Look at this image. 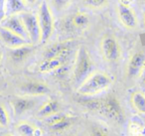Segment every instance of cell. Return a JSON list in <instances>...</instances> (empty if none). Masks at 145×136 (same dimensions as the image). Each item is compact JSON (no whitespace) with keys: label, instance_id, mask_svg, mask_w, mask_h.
Segmentation results:
<instances>
[{"label":"cell","instance_id":"obj_25","mask_svg":"<svg viewBox=\"0 0 145 136\" xmlns=\"http://www.w3.org/2000/svg\"><path fill=\"white\" fill-rule=\"evenodd\" d=\"M51 2L55 9H57L58 11H62L70 5L71 0H51Z\"/></svg>","mask_w":145,"mask_h":136},{"label":"cell","instance_id":"obj_32","mask_svg":"<svg viewBox=\"0 0 145 136\" xmlns=\"http://www.w3.org/2000/svg\"><path fill=\"white\" fill-rule=\"evenodd\" d=\"M0 62H1V54H0Z\"/></svg>","mask_w":145,"mask_h":136},{"label":"cell","instance_id":"obj_9","mask_svg":"<svg viewBox=\"0 0 145 136\" xmlns=\"http://www.w3.org/2000/svg\"><path fill=\"white\" fill-rule=\"evenodd\" d=\"M10 104L15 115L19 116L33 109L37 104V99L36 96H18V97L12 98Z\"/></svg>","mask_w":145,"mask_h":136},{"label":"cell","instance_id":"obj_10","mask_svg":"<svg viewBox=\"0 0 145 136\" xmlns=\"http://www.w3.org/2000/svg\"><path fill=\"white\" fill-rule=\"evenodd\" d=\"M0 25H2L5 28L11 30L12 32L19 35V36L22 37V38L30 41L29 40L28 34H27V32H26V29H25V26H24V24H23V21L19 14L7 15V16H5V18L0 22ZM31 44H32V43H31Z\"/></svg>","mask_w":145,"mask_h":136},{"label":"cell","instance_id":"obj_31","mask_svg":"<svg viewBox=\"0 0 145 136\" xmlns=\"http://www.w3.org/2000/svg\"><path fill=\"white\" fill-rule=\"evenodd\" d=\"M139 1H141V2H145V0H139Z\"/></svg>","mask_w":145,"mask_h":136},{"label":"cell","instance_id":"obj_27","mask_svg":"<svg viewBox=\"0 0 145 136\" xmlns=\"http://www.w3.org/2000/svg\"><path fill=\"white\" fill-rule=\"evenodd\" d=\"M93 135H107V132L105 131L103 128H101V127H97V128H95L93 129Z\"/></svg>","mask_w":145,"mask_h":136},{"label":"cell","instance_id":"obj_23","mask_svg":"<svg viewBox=\"0 0 145 136\" xmlns=\"http://www.w3.org/2000/svg\"><path fill=\"white\" fill-rule=\"evenodd\" d=\"M72 118L71 117H68L66 119H63L61 121L57 122L56 124L54 125L50 126L52 128L53 131H56V132H62V131H65V130H68L69 128L72 126Z\"/></svg>","mask_w":145,"mask_h":136},{"label":"cell","instance_id":"obj_18","mask_svg":"<svg viewBox=\"0 0 145 136\" xmlns=\"http://www.w3.org/2000/svg\"><path fill=\"white\" fill-rule=\"evenodd\" d=\"M16 133L22 136H33L41 134L38 132L39 128H37L33 123H30L28 121H20L15 126Z\"/></svg>","mask_w":145,"mask_h":136},{"label":"cell","instance_id":"obj_14","mask_svg":"<svg viewBox=\"0 0 145 136\" xmlns=\"http://www.w3.org/2000/svg\"><path fill=\"white\" fill-rule=\"evenodd\" d=\"M33 51H34L33 44L23 45V46L11 49L10 59L14 64H20L29 58V56L32 54Z\"/></svg>","mask_w":145,"mask_h":136},{"label":"cell","instance_id":"obj_16","mask_svg":"<svg viewBox=\"0 0 145 136\" xmlns=\"http://www.w3.org/2000/svg\"><path fill=\"white\" fill-rule=\"evenodd\" d=\"M60 111V104L57 100L54 99H49L45 101L42 105L40 106L38 112H37V116L39 118H46L48 116L55 114L57 112Z\"/></svg>","mask_w":145,"mask_h":136},{"label":"cell","instance_id":"obj_1","mask_svg":"<svg viewBox=\"0 0 145 136\" xmlns=\"http://www.w3.org/2000/svg\"><path fill=\"white\" fill-rule=\"evenodd\" d=\"M113 82V78L103 71L91 72L78 88L77 92L83 96H95L107 90Z\"/></svg>","mask_w":145,"mask_h":136},{"label":"cell","instance_id":"obj_7","mask_svg":"<svg viewBox=\"0 0 145 136\" xmlns=\"http://www.w3.org/2000/svg\"><path fill=\"white\" fill-rule=\"evenodd\" d=\"M116 13L118 20L120 23L127 29H135L138 25V20H137V16L135 14L134 10L131 8L129 3L123 2V1H119L116 7Z\"/></svg>","mask_w":145,"mask_h":136},{"label":"cell","instance_id":"obj_8","mask_svg":"<svg viewBox=\"0 0 145 136\" xmlns=\"http://www.w3.org/2000/svg\"><path fill=\"white\" fill-rule=\"evenodd\" d=\"M145 68V53L137 52L134 53L129 58L126 66V75L128 78H134L141 76Z\"/></svg>","mask_w":145,"mask_h":136},{"label":"cell","instance_id":"obj_13","mask_svg":"<svg viewBox=\"0 0 145 136\" xmlns=\"http://www.w3.org/2000/svg\"><path fill=\"white\" fill-rule=\"evenodd\" d=\"M20 92L25 95L29 96H44L50 94V88L46 84L38 80H30L20 86Z\"/></svg>","mask_w":145,"mask_h":136},{"label":"cell","instance_id":"obj_28","mask_svg":"<svg viewBox=\"0 0 145 136\" xmlns=\"http://www.w3.org/2000/svg\"><path fill=\"white\" fill-rule=\"evenodd\" d=\"M26 3H29V4H35L39 1V0H25Z\"/></svg>","mask_w":145,"mask_h":136},{"label":"cell","instance_id":"obj_20","mask_svg":"<svg viewBox=\"0 0 145 136\" xmlns=\"http://www.w3.org/2000/svg\"><path fill=\"white\" fill-rule=\"evenodd\" d=\"M89 22V17L84 12H77L71 18V24L74 28L83 29L87 27Z\"/></svg>","mask_w":145,"mask_h":136},{"label":"cell","instance_id":"obj_5","mask_svg":"<svg viewBox=\"0 0 145 136\" xmlns=\"http://www.w3.org/2000/svg\"><path fill=\"white\" fill-rule=\"evenodd\" d=\"M20 17L23 21V24L26 29V32L28 34L29 40L32 44H37L41 41V29L39 24L38 15L33 12H24L20 13Z\"/></svg>","mask_w":145,"mask_h":136},{"label":"cell","instance_id":"obj_26","mask_svg":"<svg viewBox=\"0 0 145 136\" xmlns=\"http://www.w3.org/2000/svg\"><path fill=\"white\" fill-rule=\"evenodd\" d=\"M5 2L6 0H0V22L5 18L6 12H5Z\"/></svg>","mask_w":145,"mask_h":136},{"label":"cell","instance_id":"obj_19","mask_svg":"<svg viewBox=\"0 0 145 136\" xmlns=\"http://www.w3.org/2000/svg\"><path fill=\"white\" fill-rule=\"evenodd\" d=\"M131 105L140 114H145V94L142 92H134L130 96Z\"/></svg>","mask_w":145,"mask_h":136},{"label":"cell","instance_id":"obj_6","mask_svg":"<svg viewBox=\"0 0 145 136\" xmlns=\"http://www.w3.org/2000/svg\"><path fill=\"white\" fill-rule=\"evenodd\" d=\"M99 111L117 122H121L124 119V113L120 102L113 95H107L106 97L101 99Z\"/></svg>","mask_w":145,"mask_h":136},{"label":"cell","instance_id":"obj_21","mask_svg":"<svg viewBox=\"0 0 145 136\" xmlns=\"http://www.w3.org/2000/svg\"><path fill=\"white\" fill-rule=\"evenodd\" d=\"M10 124V115L4 103L0 102V127L7 128Z\"/></svg>","mask_w":145,"mask_h":136},{"label":"cell","instance_id":"obj_3","mask_svg":"<svg viewBox=\"0 0 145 136\" xmlns=\"http://www.w3.org/2000/svg\"><path fill=\"white\" fill-rule=\"evenodd\" d=\"M38 19L41 29V44H46L54 33V17L48 3L43 1L39 6Z\"/></svg>","mask_w":145,"mask_h":136},{"label":"cell","instance_id":"obj_22","mask_svg":"<svg viewBox=\"0 0 145 136\" xmlns=\"http://www.w3.org/2000/svg\"><path fill=\"white\" fill-rule=\"evenodd\" d=\"M82 1L87 8L93 9V10L103 8L109 2V0H82Z\"/></svg>","mask_w":145,"mask_h":136},{"label":"cell","instance_id":"obj_30","mask_svg":"<svg viewBox=\"0 0 145 136\" xmlns=\"http://www.w3.org/2000/svg\"><path fill=\"white\" fill-rule=\"evenodd\" d=\"M143 23H144V26H145V13H144V16H143Z\"/></svg>","mask_w":145,"mask_h":136},{"label":"cell","instance_id":"obj_17","mask_svg":"<svg viewBox=\"0 0 145 136\" xmlns=\"http://www.w3.org/2000/svg\"><path fill=\"white\" fill-rule=\"evenodd\" d=\"M26 11V1L25 0H6L5 2V12L7 15H15Z\"/></svg>","mask_w":145,"mask_h":136},{"label":"cell","instance_id":"obj_24","mask_svg":"<svg viewBox=\"0 0 145 136\" xmlns=\"http://www.w3.org/2000/svg\"><path fill=\"white\" fill-rule=\"evenodd\" d=\"M143 130H144L143 126L137 121H131L128 124V131L129 134H131V135H140V134H143L144 133Z\"/></svg>","mask_w":145,"mask_h":136},{"label":"cell","instance_id":"obj_2","mask_svg":"<svg viewBox=\"0 0 145 136\" xmlns=\"http://www.w3.org/2000/svg\"><path fill=\"white\" fill-rule=\"evenodd\" d=\"M93 63L91 55L85 47H80L76 55L75 64L72 68V78L76 82H81L91 73Z\"/></svg>","mask_w":145,"mask_h":136},{"label":"cell","instance_id":"obj_15","mask_svg":"<svg viewBox=\"0 0 145 136\" xmlns=\"http://www.w3.org/2000/svg\"><path fill=\"white\" fill-rule=\"evenodd\" d=\"M71 53V44L69 42L63 43H56L53 44L45 51L44 58H52L57 56H65V55H70Z\"/></svg>","mask_w":145,"mask_h":136},{"label":"cell","instance_id":"obj_12","mask_svg":"<svg viewBox=\"0 0 145 136\" xmlns=\"http://www.w3.org/2000/svg\"><path fill=\"white\" fill-rule=\"evenodd\" d=\"M70 55L65 56H57L52 58H43V60L38 65V72L42 74H48V73L56 72L63 66H65L68 61V57Z\"/></svg>","mask_w":145,"mask_h":136},{"label":"cell","instance_id":"obj_29","mask_svg":"<svg viewBox=\"0 0 145 136\" xmlns=\"http://www.w3.org/2000/svg\"><path fill=\"white\" fill-rule=\"evenodd\" d=\"M143 76V80L145 82V68H144V70H143V72H142V74H141Z\"/></svg>","mask_w":145,"mask_h":136},{"label":"cell","instance_id":"obj_4","mask_svg":"<svg viewBox=\"0 0 145 136\" xmlns=\"http://www.w3.org/2000/svg\"><path fill=\"white\" fill-rule=\"evenodd\" d=\"M101 52L103 60L107 63H114L121 56V48L118 40L113 35H106L101 41Z\"/></svg>","mask_w":145,"mask_h":136},{"label":"cell","instance_id":"obj_11","mask_svg":"<svg viewBox=\"0 0 145 136\" xmlns=\"http://www.w3.org/2000/svg\"><path fill=\"white\" fill-rule=\"evenodd\" d=\"M0 41L9 49H14L23 45L31 44L30 41L15 34L14 32L5 28L2 25H0Z\"/></svg>","mask_w":145,"mask_h":136}]
</instances>
